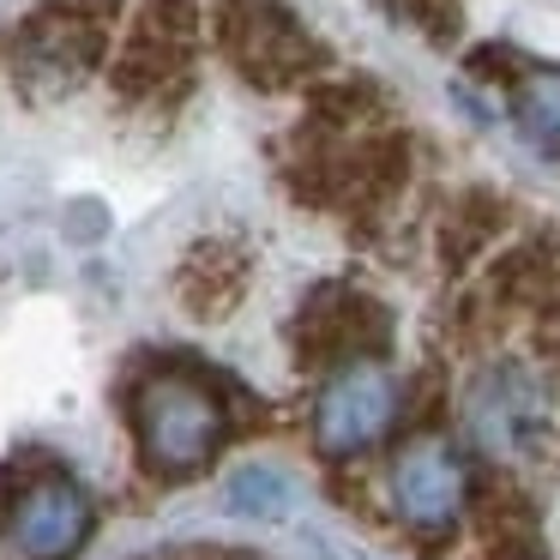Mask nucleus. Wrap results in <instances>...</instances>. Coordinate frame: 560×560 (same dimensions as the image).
<instances>
[{"mask_svg": "<svg viewBox=\"0 0 560 560\" xmlns=\"http://www.w3.org/2000/svg\"><path fill=\"white\" fill-rule=\"evenodd\" d=\"M218 43L230 67L259 91H290L326 73V49L319 37L278 0H223L218 7Z\"/></svg>", "mask_w": 560, "mask_h": 560, "instance_id": "nucleus-3", "label": "nucleus"}, {"mask_svg": "<svg viewBox=\"0 0 560 560\" xmlns=\"http://www.w3.org/2000/svg\"><path fill=\"white\" fill-rule=\"evenodd\" d=\"M115 0H49L43 13L25 19L13 49V73L25 97H61L73 91L109 49Z\"/></svg>", "mask_w": 560, "mask_h": 560, "instance_id": "nucleus-4", "label": "nucleus"}, {"mask_svg": "<svg viewBox=\"0 0 560 560\" xmlns=\"http://www.w3.org/2000/svg\"><path fill=\"white\" fill-rule=\"evenodd\" d=\"M194 19H199V0H145L133 43L121 55L127 97H158V91L182 85L187 61H194Z\"/></svg>", "mask_w": 560, "mask_h": 560, "instance_id": "nucleus-6", "label": "nucleus"}, {"mask_svg": "<svg viewBox=\"0 0 560 560\" xmlns=\"http://www.w3.org/2000/svg\"><path fill=\"white\" fill-rule=\"evenodd\" d=\"M464 488H470V470H464L446 446H410L398 458V476H392L398 512L416 524V530L434 536V542L452 536V518L464 512Z\"/></svg>", "mask_w": 560, "mask_h": 560, "instance_id": "nucleus-9", "label": "nucleus"}, {"mask_svg": "<svg viewBox=\"0 0 560 560\" xmlns=\"http://www.w3.org/2000/svg\"><path fill=\"white\" fill-rule=\"evenodd\" d=\"M518 109L542 139H560V73H530L518 85Z\"/></svg>", "mask_w": 560, "mask_h": 560, "instance_id": "nucleus-12", "label": "nucleus"}, {"mask_svg": "<svg viewBox=\"0 0 560 560\" xmlns=\"http://www.w3.org/2000/svg\"><path fill=\"white\" fill-rule=\"evenodd\" d=\"M500 223H506V206H500L494 194H464L458 206L446 211V230H440V254H446L452 266H464V259H476L488 242H494Z\"/></svg>", "mask_w": 560, "mask_h": 560, "instance_id": "nucleus-11", "label": "nucleus"}, {"mask_svg": "<svg viewBox=\"0 0 560 560\" xmlns=\"http://www.w3.org/2000/svg\"><path fill=\"white\" fill-rule=\"evenodd\" d=\"M464 512H470L488 560H548L542 518H536L530 494H524L506 470H470Z\"/></svg>", "mask_w": 560, "mask_h": 560, "instance_id": "nucleus-7", "label": "nucleus"}, {"mask_svg": "<svg viewBox=\"0 0 560 560\" xmlns=\"http://www.w3.org/2000/svg\"><path fill=\"white\" fill-rule=\"evenodd\" d=\"M392 416H398L392 380L380 374L374 362L343 368V374H331L326 398H319V446H326L331 458H350L368 440H380V428H386Z\"/></svg>", "mask_w": 560, "mask_h": 560, "instance_id": "nucleus-8", "label": "nucleus"}, {"mask_svg": "<svg viewBox=\"0 0 560 560\" xmlns=\"http://www.w3.org/2000/svg\"><path fill=\"white\" fill-rule=\"evenodd\" d=\"M247 278H254V259H247V247L230 242V235H206L199 247H187L182 271H175V295H182L187 314L223 319V314H230V307L247 295Z\"/></svg>", "mask_w": 560, "mask_h": 560, "instance_id": "nucleus-10", "label": "nucleus"}, {"mask_svg": "<svg viewBox=\"0 0 560 560\" xmlns=\"http://www.w3.org/2000/svg\"><path fill=\"white\" fill-rule=\"evenodd\" d=\"M139 458L151 476H194L218 458V446L230 440V386L211 380L199 362L151 368L139 380Z\"/></svg>", "mask_w": 560, "mask_h": 560, "instance_id": "nucleus-1", "label": "nucleus"}, {"mask_svg": "<svg viewBox=\"0 0 560 560\" xmlns=\"http://www.w3.org/2000/svg\"><path fill=\"white\" fill-rule=\"evenodd\" d=\"M398 7V19H410L422 37H434V43H452L458 37V25H464V7L458 0H392Z\"/></svg>", "mask_w": 560, "mask_h": 560, "instance_id": "nucleus-13", "label": "nucleus"}, {"mask_svg": "<svg viewBox=\"0 0 560 560\" xmlns=\"http://www.w3.org/2000/svg\"><path fill=\"white\" fill-rule=\"evenodd\" d=\"M392 343V319L374 295H362L355 283H319L302 302V314L290 319V350L314 374H343V368L380 362Z\"/></svg>", "mask_w": 560, "mask_h": 560, "instance_id": "nucleus-5", "label": "nucleus"}, {"mask_svg": "<svg viewBox=\"0 0 560 560\" xmlns=\"http://www.w3.org/2000/svg\"><path fill=\"white\" fill-rule=\"evenodd\" d=\"M0 530L25 560H73L97 530V512L61 464L31 452L0 470Z\"/></svg>", "mask_w": 560, "mask_h": 560, "instance_id": "nucleus-2", "label": "nucleus"}]
</instances>
